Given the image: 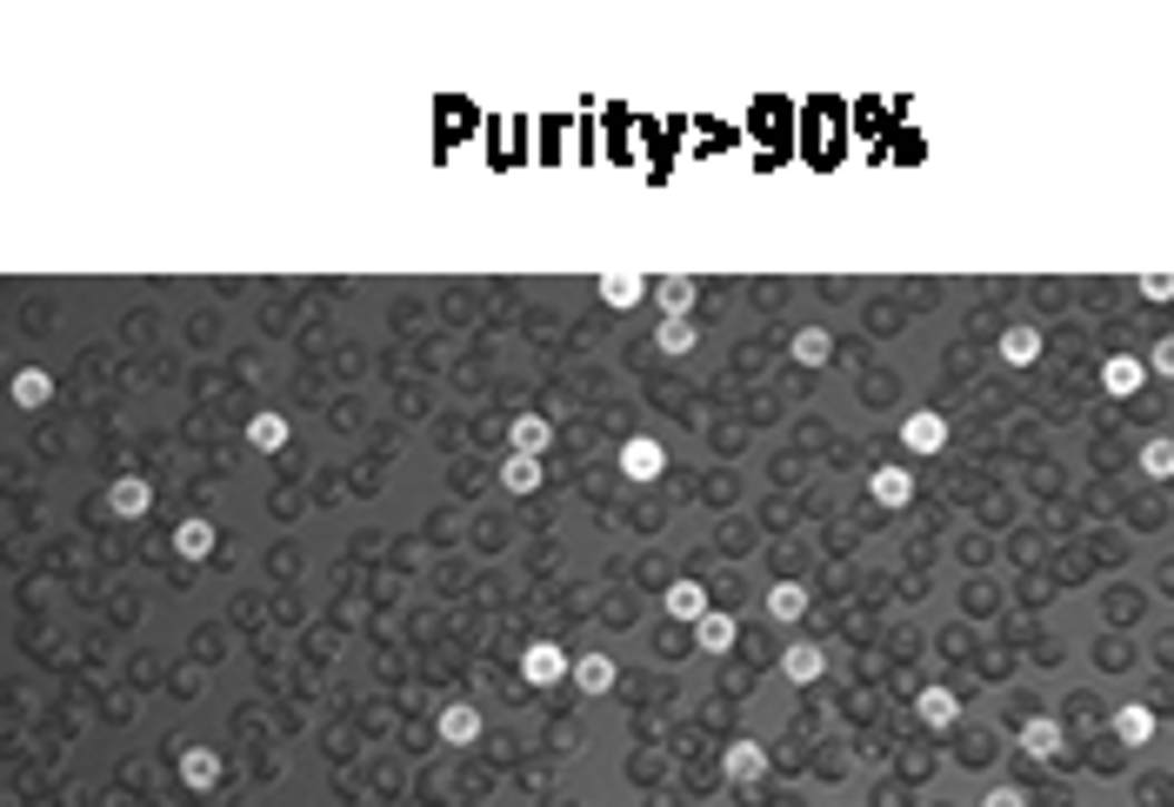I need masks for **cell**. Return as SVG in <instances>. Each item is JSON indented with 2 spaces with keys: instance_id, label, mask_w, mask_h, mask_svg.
I'll use <instances>...</instances> for the list:
<instances>
[{
  "instance_id": "6da1fadb",
  "label": "cell",
  "mask_w": 1174,
  "mask_h": 807,
  "mask_svg": "<svg viewBox=\"0 0 1174 807\" xmlns=\"http://www.w3.org/2000/svg\"><path fill=\"white\" fill-rule=\"evenodd\" d=\"M901 447H908V454H941V447H948V421H941L935 407H915V414L901 421Z\"/></svg>"
},
{
  "instance_id": "7a4b0ae2",
  "label": "cell",
  "mask_w": 1174,
  "mask_h": 807,
  "mask_svg": "<svg viewBox=\"0 0 1174 807\" xmlns=\"http://www.w3.org/2000/svg\"><path fill=\"white\" fill-rule=\"evenodd\" d=\"M521 675H527V688H561L574 668H568V655H561L554 641H534V648L521 655Z\"/></svg>"
},
{
  "instance_id": "3957f363",
  "label": "cell",
  "mask_w": 1174,
  "mask_h": 807,
  "mask_svg": "<svg viewBox=\"0 0 1174 807\" xmlns=\"http://www.w3.org/2000/svg\"><path fill=\"white\" fill-rule=\"evenodd\" d=\"M868 501H875V508H908V501H915V474H908L901 461L875 468V481H868Z\"/></svg>"
},
{
  "instance_id": "277c9868",
  "label": "cell",
  "mask_w": 1174,
  "mask_h": 807,
  "mask_svg": "<svg viewBox=\"0 0 1174 807\" xmlns=\"http://www.w3.org/2000/svg\"><path fill=\"white\" fill-rule=\"evenodd\" d=\"M915 715H921V728L948 735V728L961 721V695H955V688H921V695H915Z\"/></svg>"
},
{
  "instance_id": "5b68a950",
  "label": "cell",
  "mask_w": 1174,
  "mask_h": 807,
  "mask_svg": "<svg viewBox=\"0 0 1174 807\" xmlns=\"http://www.w3.org/2000/svg\"><path fill=\"white\" fill-rule=\"evenodd\" d=\"M661 468H668V454H661V441H648V434H634V441L621 447V474H628V481H661Z\"/></svg>"
},
{
  "instance_id": "8992f818",
  "label": "cell",
  "mask_w": 1174,
  "mask_h": 807,
  "mask_svg": "<svg viewBox=\"0 0 1174 807\" xmlns=\"http://www.w3.org/2000/svg\"><path fill=\"white\" fill-rule=\"evenodd\" d=\"M107 508H114V521H140V514L154 508V488H147L140 474H120V481L107 488Z\"/></svg>"
},
{
  "instance_id": "52a82bcc",
  "label": "cell",
  "mask_w": 1174,
  "mask_h": 807,
  "mask_svg": "<svg viewBox=\"0 0 1174 807\" xmlns=\"http://www.w3.org/2000/svg\"><path fill=\"white\" fill-rule=\"evenodd\" d=\"M1068 748V735H1062V721H1048V715H1035V721H1022V755L1028 761H1055Z\"/></svg>"
},
{
  "instance_id": "ba28073f",
  "label": "cell",
  "mask_w": 1174,
  "mask_h": 807,
  "mask_svg": "<svg viewBox=\"0 0 1174 807\" xmlns=\"http://www.w3.org/2000/svg\"><path fill=\"white\" fill-rule=\"evenodd\" d=\"M1002 361H1008V367H1035V361H1042V327H1035V321L1002 327Z\"/></svg>"
},
{
  "instance_id": "9c48e42d",
  "label": "cell",
  "mask_w": 1174,
  "mask_h": 807,
  "mask_svg": "<svg viewBox=\"0 0 1174 807\" xmlns=\"http://www.w3.org/2000/svg\"><path fill=\"white\" fill-rule=\"evenodd\" d=\"M781 675H788V681H795V688H815V681H821V675H828V655H821V648H815V641H795V648H788V655H781Z\"/></svg>"
},
{
  "instance_id": "30bf717a",
  "label": "cell",
  "mask_w": 1174,
  "mask_h": 807,
  "mask_svg": "<svg viewBox=\"0 0 1174 807\" xmlns=\"http://www.w3.org/2000/svg\"><path fill=\"white\" fill-rule=\"evenodd\" d=\"M1142 381H1148V367H1142L1135 354H1108V361H1102V387H1108V394L1128 401V394H1142Z\"/></svg>"
},
{
  "instance_id": "8fae6325",
  "label": "cell",
  "mask_w": 1174,
  "mask_h": 807,
  "mask_svg": "<svg viewBox=\"0 0 1174 807\" xmlns=\"http://www.w3.org/2000/svg\"><path fill=\"white\" fill-rule=\"evenodd\" d=\"M174 554H180V561H207V554H214V521H207V514H187V521L174 528Z\"/></svg>"
},
{
  "instance_id": "7c38bea8",
  "label": "cell",
  "mask_w": 1174,
  "mask_h": 807,
  "mask_svg": "<svg viewBox=\"0 0 1174 807\" xmlns=\"http://www.w3.org/2000/svg\"><path fill=\"white\" fill-rule=\"evenodd\" d=\"M180 781H187L194 795H214V788H220V755H214V748H187V755H180Z\"/></svg>"
},
{
  "instance_id": "4fadbf2b",
  "label": "cell",
  "mask_w": 1174,
  "mask_h": 807,
  "mask_svg": "<svg viewBox=\"0 0 1174 807\" xmlns=\"http://www.w3.org/2000/svg\"><path fill=\"white\" fill-rule=\"evenodd\" d=\"M694 641H701V655H734V641H741V628H734L728 614H714V608H708V614L694 621Z\"/></svg>"
},
{
  "instance_id": "5bb4252c",
  "label": "cell",
  "mask_w": 1174,
  "mask_h": 807,
  "mask_svg": "<svg viewBox=\"0 0 1174 807\" xmlns=\"http://www.w3.org/2000/svg\"><path fill=\"white\" fill-rule=\"evenodd\" d=\"M661 601H668V614H674V621H701V614H708V594H701V581H688V574H681V581H668V594H661Z\"/></svg>"
},
{
  "instance_id": "9a60e30c",
  "label": "cell",
  "mask_w": 1174,
  "mask_h": 807,
  "mask_svg": "<svg viewBox=\"0 0 1174 807\" xmlns=\"http://www.w3.org/2000/svg\"><path fill=\"white\" fill-rule=\"evenodd\" d=\"M1102 614H1108L1115 628H1135V621L1148 614V594H1142V588H1108V594H1102Z\"/></svg>"
},
{
  "instance_id": "2e32d148",
  "label": "cell",
  "mask_w": 1174,
  "mask_h": 807,
  "mask_svg": "<svg viewBox=\"0 0 1174 807\" xmlns=\"http://www.w3.org/2000/svg\"><path fill=\"white\" fill-rule=\"evenodd\" d=\"M1108 728H1115L1122 748H1148V741H1155V708H1122Z\"/></svg>"
},
{
  "instance_id": "e0dca14e",
  "label": "cell",
  "mask_w": 1174,
  "mask_h": 807,
  "mask_svg": "<svg viewBox=\"0 0 1174 807\" xmlns=\"http://www.w3.org/2000/svg\"><path fill=\"white\" fill-rule=\"evenodd\" d=\"M721 768H728V781H741V788H754V781H761V775H768V755H761V748H754V741H734V748H728V761H721Z\"/></svg>"
},
{
  "instance_id": "ac0fdd59",
  "label": "cell",
  "mask_w": 1174,
  "mask_h": 807,
  "mask_svg": "<svg viewBox=\"0 0 1174 807\" xmlns=\"http://www.w3.org/2000/svg\"><path fill=\"white\" fill-rule=\"evenodd\" d=\"M694 294H701V287H694L688 274H668V281L654 287V301H661V314H668V321H688V307H694Z\"/></svg>"
},
{
  "instance_id": "d6986e66",
  "label": "cell",
  "mask_w": 1174,
  "mask_h": 807,
  "mask_svg": "<svg viewBox=\"0 0 1174 807\" xmlns=\"http://www.w3.org/2000/svg\"><path fill=\"white\" fill-rule=\"evenodd\" d=\"M247 441H254L260 454H280V447H287V414H274V407H260V414L247 421Z\"/></svg>"
},
{
  "instance_id": "ffe728a7",
  "label": "cell",
  "mask_w": 1174,
  "mask_h": 807,
  "mask_svg": "<svg viewBox=\"0 0 1174 807\" xmlns=\"http://www.w3.org/2000/svg\"><path fill=\"white\" fill-rule=\"evenodd\" d=\"M808 614V588L801 581H775L768 588V621H801Z\"/></svg>"
},
{
  "instance_id": "44dd1931",
  "label": "cell",
  "mask_w": 1174,
  "mask_h": 807,
  "mask_svg": "<svg viewBox=\"0 0 1174 807\" xmlns=\"http://www.w3.org/2000/svg\"><path fill=\"white\" fill-rule=\"evenodd\" d=\"M47 401H53V381H47L40 367H20V374H13V407L33 414V407H47Z\"/></svg>"
},
{
  "instance_id": "7402d4cb",
  "label": "cell",
  "mask_w": 1174,
  "mask_h": 807,
  "mask_svg": "<svg viewBox=\"0 0 1174 807\" xmlns=\"http://www.w3.org/2000/svg\"><path fill=\"white\" fill-rule=\"evenodd\" d=\"M547 441H554L547 414H514V454H547Z\"/></svg>"
},
{
  "instance_id": "603a6c76",
  "label": "cell",
  "mask_w": 1174,
  "mask_h": 807,
  "mask_svg": "<svg viewBox=\"0 0 1174 807\" xmlns=\"http://www.w3.org/2000/svg\"><path fill=\"white\" fill-rule=\"evenodd\" d=\"M501 488H507V494H534V488H541V454H507Z\"/></svg>"
},
{
  "instance_id": "cb8c5ba5",
  "label": "cell",
  "mask_w": 1174,
  "mask_h": 807,
  "mask_svg": "<svg viewBox=\"0 0 1174 807\" xmlns=\"http://www.w3.org/2000/svg\"><path fill=\"white\" fill-rule=\"evenodd\" d=\"M568 681H574L581 695H608V688H614V661H608V655H588V661H574Z\"/></svg>"
},
{
  "instance_id": "d4e9b609",
  "label": "cell",
  "mask_w": 1174,
  "mask_h": 807,
  "mask_svg": "<svg viewBox=\"0 0 1174 807\" xmlns=\"http://www.w3.org/2000/svg\"><path fill=\"white\" fill-rule=\"evenodd\" d=\"M441 741H447V748H474V741H481V715H474V708H447V715H441Z\"/></svg>"
},
{
  "instance_id": "484cf974",
  "label": "cell",
  "mask_w": 1174,
  "mask_h": 807,
  "mask_svg": "<svg viewBox=\"0 0 1174 807\" xmlns=\"http://www.w3.org/2000/svg\"><path fill=\"white\" fill-rule=\"evenodd\" d=\"M788 354H795L801 367H828V354H835V341H828L821 327H801V334L788 341Z\"/></svg>"
},
{
  "instance_id": "4316f807",
  "label": "cell",
  "mask_w": 1174,
  "mask_h": 807,
  "mask_svg": "<svg viewBox=\"0 0 1174 807\" xmlns=\"http://www.w3.org/2000/svg\"><path fill=\"white\" fill-rule=\"evenodd\" d=\"M641 294H648L641 274H601V301H608V307H634Z\"/></svg>"
},
{
  "instance_id": "83f0119b",
  "label": "cell",
  "mask_w": 1174,
  "mask_h": 807,
  "mask_svg": "<svg viewBox=\"0 0 1174 807\" xmlns=\"http://www.w3.org/2000/svg\"><path fill=\"white\" fill-rule=\"evenodd\" d=\"M694 321H661V334H654V354H694Z\"/></svg>"
},
{
  "instance_id": "f1b7e54d",
  "label": "cell",
  "mask_w": 1174,
  "mask_h": 807,
  "mask_svg": "<svg viewBox=\"0 0 1174 807\" xmlns=\"http://www.w3.org/2000/svg\"><path fill=\"white\" fill-rule=\"evenodd\" d=\"M1142 468L1155 474V481H1174V441H1148L1142 447Z\"/></svg>"
},
{
  "instance_id": "f546056e",
  "label": "cell",
  "mask_w": 1174,
  "mask_h": 807,
  "mask_svg": "<svg viewBox=\"0 0 1174 807\" xmlns=\"http://www.w3.org/2000/svg\"><path fill=\"white\" fill-rule=\"evenodd\" d=\"M1128 514H1135V528H1142V534H1155V528H1162V521H1168V508H1162V501H1155V494H1148V501H1135V508H1128Z\"/></svg>"
},
{
  "instance_id": "4dcf8cb0",
  "label": "cell",
  "mask_w": 1174,
  "mask_h": 807,
  "mask_svg": "<svg viewBox=\"0 0 1174 807\" xmlns=\"http://www.w3.org/2000/svg\"><path fill=\"white\" fill-rule=\"evenodd\" d=\"M1095 655H1102V668H1128V661H1135V648H1128L1122 634H1108V641H1102Z\"/></svg>"
},
{
  "instance_id": "1f68e13d",
  "label": "cell",
  "mask_w": 1174,
  "mask_h": 807,
  "mask_svg": "<svg viewBox=\"0 0 1174 807\" xmlns=\"http://www.w3.org/2000/svg\"><path fill=\"white\" fill-rule=\"evenodd\" d=\"M981 807H1028V795H1022V788H1008V781H1002V788H988V801Z\"/></svg>"
},
{
  "instance_id": "d6a6232c",
  "label": "cell",
  "mask_w": 1174,
  "mask_h": 807,
  "mask_svg": "<svg viewBox=\"0 0 1174 807\" xmlns=\"http://www.w3.org/2000/svg\"><path fill=\"white\" fill-rule=\"evenodd\" d=\"M1142 801H1148V807H1168V775H1148V781H1142Z\"/></svg>"
},
{
  "instance_id": "836d02e7",
  "label": "cell",
  "mask_w": 1174,
  "mask_h": 807,
  "mask_svg": "<svg viewBox=\"0 0 1174 807\" xmlns=\"http://www.w3.org/2000/svg\"><path fill=\"white\" fill-rule=\"evenodd\" d=\"M1142 294H1148V301H1168V294H1174V274H1148V281H1142Z\"/></svg>"
},
{
  "instance_id": "e575fe53",
  "label": "cell",
  "mask_w": 1174,
  "mask_h": 807,
  "mask_svg": "<svg viewBox=\"0 0 1174 807\" xmlns=\"http://www.w3.org/2000/svg\"><path fill=\"white\" fill-rule=\"evenodd\" d=\"M961 761H988V735H961Z\"/></svg>"
},
{
  "instance_id": "d590c367",
  "label": "cell",
  "mask_w": 1174,
  "mask_h": 807,
  "mask_svg": "<svg viewBox=\"0 0 1174 807\" xmlns=\"http://www.w3.org/2000/svg\"><path fill=\"white\" fill-rule=\"evenodd\" d=\"M1095 715H1102V708H1095L1088 695H1075V701H1068V721H1095Z\"/></svg>"
},
{
  "instance_id": "8d00e7d4",
  "label": "cell",
  "mask_w": 1174,
  "mask_h": 807,
  "mask_svg": "<svg viewBox=\"0 0 1174 807\" xmlns=\"http://www.w3.org/2000/svg\"><path fill=\"white\" fill-rule=\"evenodd\" d=\"M1155 367H1162V374H1174V334L1162 341V347H1155Z\"/></svg>"
},
{
  "instance_id": "74e56055",
  "label": "cell",
  "mask_w": 1174,
  "mask_h": 807,
  "mask_svg": "<svg viewBox=\"0 0 1174 807\" xmlns=\"http://www.w3.org/2000/svg\"><path fill=\"white\" fill-rule=\"evenodd\" d=\"M1155 581H1162V594H1174V554L1162 561V574H1155Z\"/></svg>"
}]
</instances>
